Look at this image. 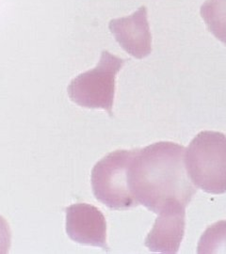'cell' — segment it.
<instances>
[{
	"mask_svg": "<svg viewBox=\"0 0 226 254\" xmlns=\"http://www.w3.org/2000/svg\"><path fill=\"white\" fill-rule=\"evenodd\" d=\"M11 244V233L7 220L0 216V254H7Z\"/></svg>",
	"mask_w": 226,
	"mask_h": 254,
	"instance_id": "cell-10",
	"label": "cell"
},
{
	"mask_svg": "<svg viewBox=\"0 0 226 254\" xmlns=\"http://www.w3.org/2000/svg\"><path fill=\"white\" fill-rule=\"evenodd\" d=\"M197 253L226 254V220L218 221L207 229L200 239Z\"/></svg>",
	"mask_w": 226,
	"mask_h": 254,
	"instance_id": "cell-9",
	"label": "cell"
},
{
	"mask_svg": "<svg viewBox=\"0 0 226 254\" xmlns=\"http://www.w3.org/2000/svg\"><path fill=\"white\" fill-rule=\"evenodd\" d=\"M126 61L103 51L95 68L77 75L69 87L70 99L87 109H105L112 116L115 78Z\"/></svg>",
	"mask_w": 226,
	"mask_h": 254,
	"instance_id": "cell-3",
	"label": "cell"
},
{
	"mask_svg": "<svg viewBox=\"0 0 226 254\" xmlns=\"http://www.w3.org/2000/svg\"><path fill=\"white\" fill-rule=\"evenodd\" d=\"M185 151L173 142H157L134 150L128 184L138 205L157 214L172 202L185 207L190 203L197 189L186 169Z\"/></svg>",
	"mask_w": 226,
	"mask_h": 254,
	"instance_id": "cell-1",
	"label": "cell"
},
{
	"mask_svg": "<svg viewBox=\"0 0 226 254\" xmlns=\"http://www.w3.org/2000/svg\"><path fill=\"white\" fill-rule=\"evenodd\" d=\"M133 151L112 152L95 164L91 187L95 198L113 210H127L138 205L128 184V171Z\"/></svg>",
	"mask_w": 226,
	"mask_h": 254,
	"instance_id": "cell-4",
	"label": "cell"
},
{
	"mask_svg": "<svg viewBox=\"0 0 226 254\" xmlns=\"http://www.w3.org/2000/svg\"><path fill=\"white\" fill-rule=\"evenodd\" d=\"M109 27L118 44L132 57L142 60L151 53L152 35L145 6L127 17L111 20Z\"/></svg>",
	"mask_w": 226,
	"mask_h": 254,
	"instance_id": "cell-7",
	"label": "cell"
},
{
	"mask_svg": "<svg viewBox=\"0 0 226 254\" xmlns=\"http://www.w3.org/2000/svg\"><path fill=\"white\" fill-rule=\"evenodd\" d=\"M66 232L76 243L109 250L106 218L95 206L87 203H75L67 207Z\"/></svg>",
	"mask_w": 226,
	"mask_h": 254,
	"instance_id": "cell-5",
	"label": "cell"
},
{
	"mask_svg": "<svg viewBox=\"0 0 226 254\" xmlns=\"http://www.w3.org/2000/svg\"><path fill=\"white\" fill-rule=\"evenodd\" d=\"M157 215L154 227L145 239V246L153 253L176 254L185 234V206L172 202Z\"/></svg>",
	"mask_w": 226,
	"mask_h": 254,
	"instance_id": "cell-6",
	"label": "cell"
},
{
	"mask_svg": "<svg viewBox=\"0 0 226 254\" xmlns=\"http://www.w3.org/2000/svg\"><path fill=\"white\" fill-rule=\"evenodd\" d=\"M185 163L196 188L210 194L226 192V136L203 131L185 151Z\"/></svg>",
	"mask_w": 226,
	"mask_h": 254,
	"instance_id": "cell-2",
	"label": "cell"
},
{
	"mask_svg": "<svg viewBox=\"0 0 226 254\" xmlns=\"http://www.w3.org/2000/svg\"><path fill=\"white\" fill-rule=\"evenodd\" d=\"M200 13L208 30L226 46V0H207Z\"/></svg>",
	"mask_w": 226,
	"mask_h": 254,
	"instance_id": "cell-8",
	"label": "cell"
}]
</instances>
